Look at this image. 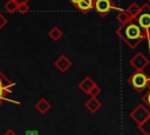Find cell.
I'll list each match as a JSON object with an SVG mask.
<instances>
[{"label": "cell", "instance_id": "27", "mask_svg": "<svg viewBox=\"0 0 150 135\" xmlns=\"http://www.w3.org/2000/svg\"><path fill=\"white\" fill-rule=\"evenodd\" d=\"M146 1H148V4H149V5H150V0H146Z\"/></svg>", "mask_w": 150, "mask_h": 135}, {"label": "cell", "instance_id": "23", "mask_svg": "<svg viewBox=\"0 0 150 135\" xmlns=\"http://www.w3.org/2000/svg\"><path fill=\"white\" fill-rule=\"evenodd\" d=\"M2 135H18V134H16V133H15L13 129H8V130H6V131H5Z\"/></svg>", "mask_w": 150, "mask_h": 135}, {"label": "cell", "instance_id": "13", "mask_svg": "<svg viewBox=\"0 0 150 135\" xmlns=\"http://www.w3.org/2000/svg\"><path fill=\"white\" fill-rule=\"evenodd\" d=\"M116 19H117V21L120 22V25H125V23L132 21V19H131L130 15L125 12V9H122V8L118 9V12H117V14H116Z\"/></svg>", "mask_w": 150, "mask_h": 135}, {"label": "cell", "instance_id": "24", "mask_svg": "<svg viewBox=\"0 0 150 135\" xmlns=\"http://www.w3.org/2000/svg\"><path fill=\"white\" fill-rule=\"evenodd\" d=\"M14 1H15V4L19 6V5H22V4H28L29 0H14Z\"/></svg>", "mask_w": 150, "mask_h": 135}, {"label": "cell", "instance_id": "10", "mask_svg": "<svg viewBox=\"0 0 150 135\" xmlns=\"http://www.w3.org/2000/svg\"><path fill=\"white\" fill-rule=\"evenodd\" d=\"M50 108H52V104H50L49 101L46 100L45 97H41V99L35 103V109H36L40 114H46V113H48Z\"/></svg>", "mask_w": 150, "mask_h": 135}, {"label": "cell", "instance_id": "28", "mask_svg": "<svg viewBox=\"0 0 150 135\" xmlns=\"http://www.w3.org/2000/svg\"><path fill=\"white\" fill-rule=\"evenodd\" d=\"M1 104H2V101H1V100H0V106H1Z\"/></svg>", "mask_w": 150, "mask_h": 135}, {"label": "cell", "instance_id": "25", "mask_svg": "<svg viewBox=\"0 0 150 135\" xmlns=\"http://www.w3.org/2000/svg\"><path fill=\"white\" fill-rule=\"evenodd\" d=\"M68 1H69V2H70V4H73V5H74V6H75V5H76V4H77V2H79V1H80V0H68Z\"/></svg>", "mask_w": 150, "mask_h": 135}, {"label": "cell", "instance_id": "18", "mask_svg": "<svg viewBox=\"0 0 150 135\" xmlns=\"http://www.w3.org/2000/svg\"><path fill=\"white\" fill-rule=\"evenodd\" d=\"M28 11H29V5L28 4L19 5L18 6V9H16V12H19L20 14H26V13H28Z\"/></svg>", "mask_w": 150, "mask_h": 135}, {"label": "cell", "instance_id": "7", "mask_svg": "<svg viewBox=\"0 0 150 135\" xmlns=\"http://www.w3.org/2000/svg\"><path fill=\"white\" fill-rule=\"evenodd\" d=\"M54 66H55V68L60 72V73H66L70 67H71V61L66 56V55H60L56 60H55V62H54Z\"/></svg>", "mask_w": 150, "mask_h": 135}, {"label": "cell", "instance_id": "12", "mask_svg": "<svg viewBox=\"0 0 150 135\" xmlns=\"http://www.w3.org/2000/svg\"><path fill=\"white\" fill-rule=\"evenodd\" d=\"M141 8H142V6H139L138 4H136V2H131L128 7H127V9H125V12L130 15V18L134 20L138 14H139V12H141Z\"/></svg>", "mask_w": 150, "mask_h": 135}, {"label": "cell", "instance_id": "14", "mask_svg": "<svg viewBox=\"0 0 150 135\" xmlns=\"http://www.w3.org/2000/svg\"><path fill=\"white\" fill-rule=\"evenodd\" d=\"M13 86H15V83L13 81H11L9 79H7L4 75V73L0 70V89H8V90H11Z\"/></svg>", "mask_w": 150, "mask_h": 135}, {"label": "cell", "instance_id": "11", "mask_svg": "<svg viewBox=\"0 0 150 135\" xmlns=\"http://www.w3.org/2000/svg\"><path fill=\"white\" fill-rule=\"evenodd\" d=\"M84 107L90 112V113H96L101 107H102V103L100 102V100H97V97H90L86 103H84Z\"/></svg>", "mask_w": 150, "mask_h": 135}, {"label": "cell", "instance_id": "19", "mask_svg": "<svg viewBox=\"0 0 150 135\" xmlns=\"http://www.w3.org/2000/svg\"><path fill=\"white\" fill-rule=\"evenodd\" d=\"M142 101H143V103L150 109V89H148L146 93L142 96Z\"/></svg>", "mask_w": 150, "mask_h": 135}, {"label": "cell", "instance_id": "26", "mask_svg": "<svg viewBox=\"0 0 150 135\" xmlns=\"http://www.w3.org/2000/svg\"><path fill=\"white\" fill-rule=\"evenodd\" d=\"M146 89H150V76L148 77V83H146Z\"/></svg>", "mask_w": 150, "mask_h": 135}, {"label": "cell", "instance_id": "4", "mask_svg": "<svg viewBox=\"0 0 150 135\" xmlns=\"http://www.w3.org/2000/svg\"><path fill=\"white\" fill-rule=\"evenodd\" d=\"M129 116L134 122H136L137 127H139L150 117V109L145 104H138L130 112Z\"/></svg>", "mask_w": 150, "mask_h": 135}, {"label": "cell", "instance_id": "21", "mask_svg": "<svg viewBox=\"0 0 150 135\" xmlns=\"http://www.w3.org/2000/svg\"><path fill=\"white\" fill-rule=\"evenodd\" d=\"M7 25V18L0 13V29H2Z\"/></svg>", "mask_w": 150, "mask_h": 135}, {"label": "cell", "instance_id": "22", "mask_svg": "<svg viewBox=\"0 0 150 135\" xmlns=\"http://www.w3.org/2000/svg\"><path fill=\"white\" fill-rule=\"evenodd\" d=\"M25 135H39V131L36 129H28L25 131Z\"/></svg>", "mask_w": 150, "mask_h": 135}, {"label": "cell", "instance_id": "3", "mask_svg": "<svg viewBox=\"0 0 150 135\" xmlns=\"http://www.w3.org/2000/svg\"><path fill=\"white\" fill-rule=\"evenodd\" d=\"M148 77H149V76H148L143 70H142V72H135V73H132V74L128 77L127 82H128L136 92L141 93V92L145 90V88H146Z\"/></svg>", "mask_w": 150, "mask_h": 135}, {"label": "cell", "instance_id": "2", "mask_svg": "<svg viewBox=\"0 0 150 135\" xmlns=\"http://www.w3.org/2000/svg\"><path fill=\"white\" fill-rule=\"evenodd\" d=\"M134 21L139 26L145 38L150 36V5L144 4L141 8L139 14L134 19Z\"/></svg>", "mask_w": 150, "mask_h": 135}, {"label": "cell", "instance_id": "17", "mask_svg": "<svg viewBox=\"0 0 150 135\" xmlns=\"http://www.w3.org/2000/svg\"><path fill=\"white\" fill-rule=\"evenodd\" d=\"M138 129H139L144 135H150V117H149L144 123H142V124L138 127Z\"/></svg>", "mask_w": 150, "mask_h": 135}, {"label": "cell", "instance_id": "20", "mask_svg": "<svg viewBox=\"0 0 150 135\" xmlns=\"http://www.w3.org/2000/svg\"><path fill=\"white\" fill-rule=\"evenodd\" d=\"M101 94V88L96 85L93 89H91V92L89 93V95H90V97H97V95H100Z\"/></svg>", "mask_w": 150, "mask_h": 135}, {"label": "cell", "instance_id": "5", "mask_svg": "<svg viewBox=\"0 0 150 135\" xmlns=\"http://www.w3.org/2000/svg\"><path fill=\"white\" fill-rule=\"evenodd\" d=\"M94 9L98 13V15L101 18H104L112 9H117L118 11L120 8H117L115 6L112 0H94Z\"/></svg>", "mask_w": 150, "mask_h": 135}, {"label": "cell", "instance_id": "1", "mask_svg": "<svg viewBox=\"0 0 150 135\" xmlns=\"http://www.w3.org/2000/svg\"><path fill=\"white\" fill-rule=\"evenodd\" d=\"M116 34L131 49H135L144 39H146L139 26L134 20L125 25H121L116 29Z\"/></svg>", "mask_w": 150, "mask_h": 135}, {"label": "cell", "instance_id": "15", "mask_svg": "<svg viewBox=\"0 0 150 135\" xmlns=\"http://www.w3.org/2000/svg\"><path fill=\"white\" fill-rule=\"evenodd\" d=\"M48 35H49V38H50L52 40H54V41H59V40L62 38L63 32H62L57 26H54V27L48 32Z\"/></svg>", "mask_w": 150, "mask_h": 135}, {"label": "cell", "instance_id": "9", "mask_svg": "<svg viewBox=\"0 0 150 135\" xmlns=\"http://www.w3.org/2000/svg\"><path fill=\"white\" fill-rule=\"evenodd\" d=\"M74 7L82 13H88L94 8V0H80Z\"/></svg>", "mask_w": 150, "mask_h": 135}, {"label": "cell", "instance_id": "16", "mask_svg": "<svg viewBox=\"0 0 150 135\" xmlns=\"http://www.w3.org/2000/svg\"><path fill=\"white\" fill-rule=\"evenodd\" d=\"M4 9L7 11L8 13H14V12H16V9H18V5L15 4L14 0H8V1L4 5Z\"/></svg>", "mask_w": 150, "mask_h": 135}, {"label": "cell", "instance_id": "6", "mask_svg": "<svg viewBox=\"0 0 150 135\" xmlns=\"http://www.w3.org/2000/svg\"><path fill=\"white\" fill-rule=\"evenodd\" d=\"M129 63H130L131 67L135 68L136 72H142V70H144L145 67L150 63V60H149L142 52H138V53H136V54L130 59Z\"/></svg>", "mask_w": 150, "mask_h": 135}, {"label": "cell", "instance_id": "8", "mask_svg": "<svg viewBox=\"0 0 150 135\" xmlns=\"http://www.w3.org/2000/svg\"><path fill=\"white\" fill-rule=\"evenodd\" d=\"M96 86V82L90 77V76H86L82 81H80V83H79V88L84 93V94H88L89 95V93L91 92V89L94 88Z\"/></svg>", "mask_w": 150, "mask_h": 135}]
</instances>
